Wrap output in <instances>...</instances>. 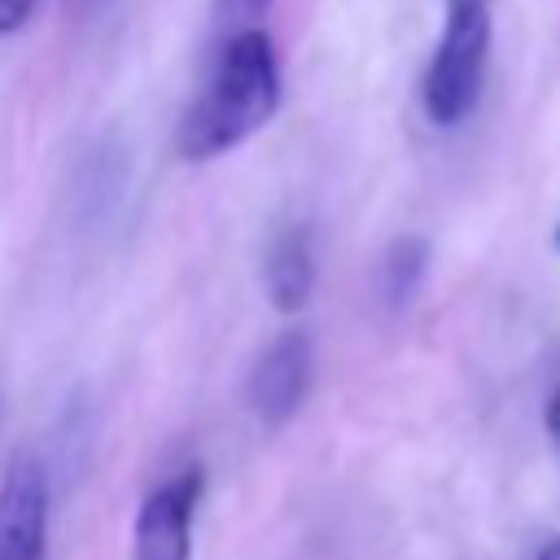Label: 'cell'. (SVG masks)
I'll use <instances>...</instances> for the list:
<instances>
[{"label": "cell", "mask_w": 560, "mask_h": 560, "mask_svg": "<svg viewBox=\"0 0 560 560\" xmlns=\"http://www.w3.org/2000/svg\"><path fill=\"white\" fill-rule=\"evenodd\" d=\"M35 4L39 0H0V35L22 31L31 22V13H35Z\"/></svg>", "instance_id": "cell-8"}, {"label": "cell", "mask_w": 560, "mask_h": 560, "mask_svg": "<svg viewBox=\"0 0 560 560\" xmlns=\"http://www.w3.org/2000/svg\"><path fill=\"white\" fill-rule=\"evenodd\" d=\"M0 560H48V472L31 451L0 481Z\"/></svg>", "instance_id": "cell-3"}, {"label": "cell", "mask_w": 560, "mask_h": 560, "mask_svg": "<svg viewBox=\"0 0 560 560\" xmlns=\"http://www.w3.org/2000/svg\"><path fill=\"white\" fill-rule=\"evenodd\" d=\"M556 245H560V228H556Z\"/></svg>", "instance_id": "cell-13"}, {"label": "cell", "mask_w": 560, "mask_h": 560, "mask_svg": "<svg viewBox=\"0 0 560 560\" xmlns=\"http://www.w3.org/2000/svg\"><path fill=\"white\" fill-rule=\"evenodd\" d=\"M267 4H271V0H219V9H223V13H232V18H241V22L258 18Z\"/></svg>", "instance_id": "cell-9"}, {"label": "cell", "mask_w": 560, "mask_h": 560, "mask_svg": "<svg viewBox=\"0 0 560 560\" xmlns=\"http://www.w3.org/2000/svg\"><path fill=\"white\" fill-rule=\"evenodd\" d=\"M534 560H560V538H547L542 547H538V556Z\"/></svg>", "instance_id": "cell-11"}, {"label": "cell", "mask_w": 560, "mask_h": 560, "mask_svg": "<svg viewBox=\"0 0 560 560\" xmlns=\"http://www.w3.org/2000/svg\"><path fill=\"white\" fill-rule=\"evenodd\" d=\"M201 468H184L179 477L162 481L136 512V560H188L192 556V512L201 499Z\"/></svg>", "instance_id": "cell-4"}, {"label": "cell", "mask_w": 560, "mask_h": 560, "mask_svg": "<svg viewBox=\"0 0 560 560\" xmlns=\"http://www.w3.org/2000/svg\"><path fill=\"white\" fill-rule=\"evenodd\" d=\"M547 433H551L556 446H560V385H556V394H551V402H547Z\"/></svg>", "instance_id": "cell-10"}, {"label": "cell", "mask_w": 560, "mask_h": 560, "mask_svg": "<svg viewBox=\"0 0 560 560\" xmlns=\"http://www.w3.org/2000/svg\"><path fill=\"white\" fill-rule=\"evenodd\" d=\"M490 61V4L486 0H446V26L424 70V114L433 127H459L486 79Z\"/></svg>", "instance_id": "cell-2"}, {"label": "cell", "mask_w": 560, "mask_h": 560, "mask_svg": "<svg viewBox=\"0 0 560 560\" xmlns=\"http://www.w3.org/2000/svg\"><path fill=\"white\" fill-rule=\"evenodd\" d=\"M424 267H429V241H424V236H416V232L398 236V241L385 249V258H381V271H376L381 298H385L389 306H402V302H411L416 284L424 280Z\"/></svg>", "instance_id": "cell-7"}, {"label": "cell", "mask_w": 560, "mask_h": 560, "mask_svg": "<svg viewBox=\"0 0 560 560\" xmlns=\"http://www.w3.org/2000/svg\"><path fill=\"white\" fill-rule=\"evenodd\" d=\"M83 4H88V9H109L114 0H83Z\"/></svg>", "instance_id": "cell-12"}, {"label": "cell", "mask_w": 560, "mask_h": 560, "mask_svg": "<svg viewBox=\"0 0 560 560\" xmlns=\"http://www.w3.org/2000/svg\"><path fill=\"white\" fill-rule=\"evenodd\" d=\"M311 372H315V354H311V337L302 328L280 332L262 359L249 372V407L262 424H284L311 389Z\"/></svg>", "instance_id": "cell-5"}, {"label": "cell", "mask_w": 560, "mask_h": 560, "mask_svg": "<svg viewBox=\"0 0 560 560\" xmlns=\"http://www.w3.org/2000/svg\"><path fill=\"white\" fill-rule=\"evenodd\" d=\"M262 284H267V298L276 311L293 315L311 302L315 293V245H311V232L302 223L284 228L271 249H267V262H262Z\"/></svg>", "instance_id": "cell-6"}, {"label": "cell", "mask_w": 560, "mask_h": 560, "mask_svg": "<svg viewBox=\"0 0 560 560\" xmlns=\"http://www.w3.org/2000/svg\"><path fill=\"white\" fill-rule=\"evenodd\" d=\"M276 105H280V66L271 35L262 26H241L223 44L206 92L179 118L175 144L188 162L219 158L241 140H249L258 127H267Z\"/></svg>", "instance_id": "cell-1"}]
</instances>
